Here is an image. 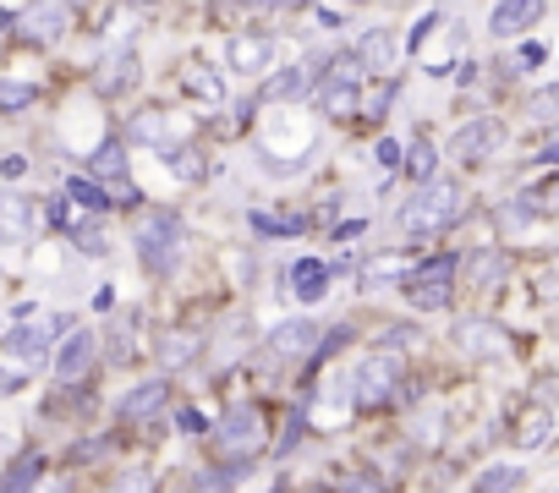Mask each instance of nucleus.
<instances>
[{"label":"nucleus","instance_id":"2","mask_svg":"<svg viewBox=\"0 0 559 493\" xmlns=\"http://www.w3.org/2000/svg\"><path fill=\"white\" fill-rule=\"evenodd\" d=\"M181 246H187V230H181V219H176L170 208H154V214L138 225V258H143L148 275H159V280L176 275Z\"/></svg>","mask_w":559,"mask_h":493},{"label":"nucleus","instance_id":"31","mask_svg":"<svg viewBox=\"0 0 559 493\" xmlns=\"http://www.w3.org/2000/svg\"><path fill=\"white\" fill-rule=\"evenodd\" d=\"M433 170H439V154H433V148H423V143H417V148H412V176H417V181H428V176H433Z\"/></svg>","mask_w":559,"mask_h":493},{"label":"nucleus","instance_id":"13","mask_svg":"<svg viewBox=\"0 0 559 493\" xmlns=\"http://www.w3.org/2000/svg\"><path fill=\"white\" fill-rule=\"evenodd\" d=\"M225 61H230V72L258 77V72H269V61H274V39H269V34H236V39L225 45Z\"/></svg>","mask_w":559,"mask_h":493},{"label":"nucleus","instance_id":"7","mask_svg":"<svg viewBox=\"0 0 559 493\" xmlns=\"http://www.w3.org/2000/svg\"><path fill=\"white\" fill-rule=\"evenodd\" d=\"M461 269V258L455 253H439L433 264H417L412 275H406V297L417 302V308H444L450 302V275Z\"/></svg>","mask_w":559,"mask_h":493},{"label":"nucleus","instance_id":"37","mask_svg":"<svg viewBox=\"0 0 559 493\" xmlns=\"http://www.w3.org/2000/svg\"><path fill=\"white\" fill-rule=\"evenodd\" d=\"M543 154H548V159H559V132L548 137V148H543Z\"/></svg>","mask_w":559,"mask_h":493},{"label":"nucleus","instance_id":"24","mask_svg":"<svg viewBox=\"0 0 559 493\" xmlns=\"http://www.w3.org/2000/svg\"><path fill=\"white\" fill-rule=\"evenodd\" d=\"M88 176H127V143L121 137H110V143H99L94 154H88Z\"/></svg>","mask_w":559,"mask_h":493},{"label":"nucleus","instance_id":"28","mask_svg":"<svg viewBox=\"0 0 559 493\" xmlns=\"http://www.w3.org/2000/svg\"><path fill=\"white\" fill-rule=\"evenodd\" d=\"M537 214H543V208L521 197V203H504V208H499V225H504V230H526V225H532Z\"/></svg>","mask_w":559,"mask_h":493},{"label":"nucleus","instance_id":"29","mask_svg":"<svg viewBox=\"0 0 559 493\" xmlns=\"http://www.w3.org/2000/svg\"><path fill=\"white\" fill-rule=\"evenodd\" d=\"M521 482H526L521 466H488V471L477 477V488H521Z\"/></svg>","mask_w":559,"mask_h":493},{"label":"nucleus","instance_id":"11","mask_svg":"<svg viewBox=\"0 0 559 493\" xmlns=\"http://www.w3.org/2000/svg\"><path fill=\"white\" fill-rule=\"evenodd\" d=\"M357 99H362V67H357V56H352V67H335V72L324 77L319 110H324V116H352Z\"/></svg>","mask_w":559,"mask_h":493},{"label":"nucleus","instance_id":"36","mask_svg":"<svg viewBox=\"0 0 559 493\" xmlns=\"http://www.w3.org/2000/svg\"><path fill=\"white\" fill-rule=\"evenodd\" d=\"M176 422H181V428H187V433H203V428H209V422H203V417H198V411H192V406H181V417H176Z\"/></svg>","mask_w":559,"mask_h":493},{"label":"nucleus","instance_id":"6","mask_svg":"<svg viewBox=\"0 0 559 493\" xmlns=\"http://www.w3.org/2000/svg\"><path fill=\"white\" fill-rule=\"evenodd\" d=\"M50 225L45 203L34 192H0V246H28Z\"/></svg>","mask_w":559,"mask_h":493},{"label":"nucleus","instance_id":"19","mask_svg":"<svg viewBox=\"0 0 559 493\" xmlns=\"http://www.w3.org/2000/svg\"><path fill=\"white\" fill-rule=\"evenodd\" d=\"M165 132H170L165 105H148V110H138L127 121V143H143V148H165Z\"/></svg>","mask_w":559,"mask_h":493},{"label":"nucleus","instance_id":"15","mask_svg":"<svg viewBox=\"0 0 559 493\" xmlns=\"http://www.w3.org/2000/svg\"><path fill=\"white\" fill-rule=\"evenodd\" d=\"M352 56H357L362 72H390V67L401 61V39H395V28H368Z\"/></svg>","mask_w":559,"mask_h":493},{"label":"nucleus","instance_id":"35","mask_svg":"<svg viewBox=\"0 0 559 493\" xmlns=\"http://www.w3.org/2000/svg\"><path fill=\"white\" fill-rule=\"evenodd\" d=\"M532 67H543V45H521V72H532Z\"/></svg>","mask_w":559,"mask_h":493},{"label":"nucleus","instance_id":"32","mask_svg":"<svg viewBox=\"0 0 559 493\" xmlns=\"http://www.w3.org/2000/svg\"><path fill=\"white\" fill-rule=\"evenodd\" d=\"M532 116H559V88H543V94L532 99Z\"/></svg>","mask_w":559,"mask_h":493},{"label":"nucleus","instance_id":"12","mask_svg":"<svg viewBox=\"0 0 559 493\" xmlns=\"http://www.w3.org/2000/svg\"><path fill=\"white\" fill-rule=\"evenodd\" d=\"M499 143H504V127H499L493 116H477V121H466V127L450 137V148H455L466 165H483V159H488Z\"/></svg>","mask_w":559,"mask_h":493},{"label":"nucleus","instance_id":"30","mask_svg":"<svg viewBox=\"0 0 559 493\" xmlns=\"http://www.w3.org/2000/svg\"><path fill=\"white\" fill-rule=\"evenodd\" d=\"M192 351H198V335H170V346H159L165 368H181V362H187Z\"/></svg>","mask_w":559,"mask_h":493},{"label":"nucleus","instance_id":"9","mask_svg":"<svg viewBox=\"0 0 559 493\" xmlns=\"http://www.w3.org/2000/svg\"><path fill=\"white\" fill-rule=\"evenodd\" d=\"M319 340H324V324L319 318H286V324H274L263 351L269 357H319Z\"/></svg>","mask_w":559,"mask_h":493},{"label":"nucleus","instance_id":"20","mask_svg":"<svg viewBox=\"0 0 559 493\" xmlns=\"http://www.w3.org/2000/svg\"><path fill=\"white\" fill-rule=\"evenodd\" d=\"M187 94H192L198 105H209V110H214V105H225V77H219V72H209L203 61H192V67H187Z\"/></svg>","mask_w":559,"mask_h":493},{"label":"nucleus","instance_id":"8","mask_svg":"<svg viewBox=\"0 0 559 493\" xmlns=\"http://www.w3.org/2000/svg\"><path fill=\"white\" fill-rule=\"evenodd\" d=\"M455 346H461L472 362H504V357H510V335H504L493 318H461V324H455Z\"/></svg>","mask_w":559,"mask_h":493},{"label":"nucleus","instance_id":"23","mask_svg":"<svg viewBox=\"0 0 559 493\" xmlns=\"http://www.w3.org/2000/svg\"><path fill=\"white\" fill-rule=\"evenodd\" d=\"M39 477H45V455L39 449H23L7 471H0V488H34Z\"/></svg>","mask_w":559,"mask_h":493},{"label":"nucleus","instance_id":"17","mask_svg":"<svg viewBox=\"0 0 559 493\" xmlns=\"http://www.w3.org/2000/svg\"><path fill=\"white\" fill-rule=\"evenodd\" d=\"M159 406H165V378H148V384H138V389L121 395L116 417H121V422H148Z\"/></svg>","mask_w":559,"mask_h":493},{"label":"nucleus","instance_id":"10","mask_svg":"<svg viewBox=\"0 0 559 493\" xmlns=\"http://www.w3.org/2000/svg\"><path fill=\"white\" fill-rule=\"evenodd\" d=\"M94 357H99V340L94 329H67L61 346H56V384H78L94 373Z\"/></svg>","mask_w":559,"mask_h":493},{"label":"nucleus","instance_id":"21","mask_svg":"<svg viewBox=\"0 0 559 493\" xmlns=\"http://www.w3.org/2000/svg\"><path fill=\"white\" fill-rule=\"evenodd\" d=\"M548 433H554V411H548V406H526V411H521V428H515V444H521V449H543Z\"/></svg>","mask_w":559,"mask_h":493},{"label":"nucleus","instance_id":"26","mask_svg":"<svg viewBox=\"0 0 559 493\" xmlns=\"http://www.w3.org/2000/svg\"><path fill=\"white\" fill-rule=\"evenodd\" d=\"M466 275H472V286H477V291H488V286L504 275V253H472Z\"/></svg>","mask_w":559,"mask_h":493},{"label":"nucleus","instance_id":"25","mask_svg":"<svg viewBox=\"0 0 559 493\" xmlns=\"http://www.w3.org/2000/svg\"><path fill=\"white\" fill-rule=\"evenodd\" d=\"M39 99L34 83H17V77H0V116H23L28 105Z\"/></svg>","mask_w":559,"mask_h":493},{"label":"nucleus","instance_id":"18","mask_svg":"<svg viewBox=\"0 0 559 493\" xmlns=\"http://www.w3.org/2000/svg\"><path fill=\"white\" fill-rule=\"evenodd\" d=\"M330 275H335L330 264H319V258H302V264H297L286 280H292V297H297V302H319V297L330 291Z\"/></svg>","mask_w":559,"mask_h":493},{"label":"nucleus","instance_id":"27","mask_svg":"<svg viewBox=\"0 0 559 493\" xmlns=\"http://www.w3.org/2000/svg\"><path fill=\"white\" fill-rule=\"evenodd\" d=\"M247 225H252L258 236H269V241H280V236H297V230H302L297 219H280V214H263V208H258V214H252Z\"/></svg>","mask_w":559,"mask_h":493},{"label":"nucleus","instance_id":"5","mask_svg":"<svg viewBox=\"0 0 559 493\" xmlns=\"http://www.w3.org/2000/svg\"><path fill=\"white\" fill-rule=\"evenodd\" d=\"M395 384H401V362L390 351H373L352 368V406L357 411H379L395 400Z\"/></svg>","mask_w":559,"mask_h":493},{"label":"nucleus","instance_id":"3","mask_svg":"<svg viewBox=\"0 0 559 493\" xmlns=\"http://www.w3.org/2000/svg\"><path fill=\"white\" fill-rule=\"evenodd\" d=\"M214 449H219V460H236V466L258 460V449H263V411L258 406H230L214 422Z\"/></svg>","mask_w":559,"mask_h":493},{"label":"nucleus","instance_id":"4","mask_svg":"<svg viewBox=\"0 0 559 493\" xmlns=\"http://www.w3.org/2000/svg\"><path fill=\"white\" fill-rule=\"evenodd\" d=\"M72 329V313H56V318H34V324H12L7 335H0V351H7L12 362H23V368H39L50 351H56V340Z\"/></svg>","mask_w":559,"mask_h":493},{"label":"nucleus","instance_id":"22","mask_svg":"<svg viewBox=\"0 0 559 493\" xmlns=\"http://www.w3.org/2000/svg\"><path fill=\"white\" fill-rule=\"evenodd\" d=\"M302 88H308V72H302V67H286V72H274V77L258 88V99H263V105H280V99H297Z\"/></svg>","mask_w":559,"mask_h":493},{"label":"nucleus","instance_id":"33","mask_svg":"<svg viewBox=\"0 0 559 493\" xmlns=\"http://www.w3.org/2000/svg\"><path fill=\"white\" fill-rule=\"evenodd\" d=\"M23 170H28V159H23V154H7V159H0V176H7V181H17Z\"/></svg>","mask_w":559,"mask_h":493},{"label":"nucleus","instance_id":"1","mask_svg":"<svg viewBox=\"0 0 559 493\" xmlns=\"http://www.w3.org/2000/svg\"><path fill=\"white\" fill-rule=\"evenodd\" d=\"M461 208H466V192H461L455 181L428 176V181L412 192V203L401 208V230H412V236H423V230H444V225L461 219Z\"/></svg>","mask_w":559,"mask_h":493},{"label":"nucleus","instance_id":"14","mask_svg":"<svg viewBox=\"0 0 559 493\" xmlns=\"http://www.w3.org/2000/svg\"><path fill=\"white\" fill-rule=\"evenodd\" d=\"M543 7H548V0H499L493 17H488V34H493V39H515V34L537 28Z\"/></svg>","mask_w":559,"mask_h":493},{"label":"nucleus","instance_id":"34","mask_svg":"<svg viewBox=\"0 0 559 493\" xmlns=\"http://www.w3.org/2000/svg\"><path fill=\"white\" fill-rule=\"evenodd\" d=\"M373 159H379V165H401V143H390V137H384V143L373 148Z\"/></svg>","mask_w":559,"mask_h":493},{"label":"nucleus","instance_id":"16","mask_svg":"<svg viewBox=\"0 0 559 493\" xmlns=\"http://www.w3.org/2000/svg\"><path fill=\"white\" fill-rule=\"evenodd\" d=\"M94 83H99V94H105V99H116V94H127V88L138 83V50H132V45H121V50H110V56L99 61V72H94Z\"/></svg>","mask_w":559,"mask_h":493}]
</instances>
